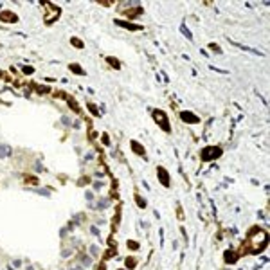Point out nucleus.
<instances>
[{"label":"nucleus","mask_w":270,"mask_h":270,"mask_svg":"<svg viewBox=\"0 0 270 270\" xmlns=\"http://www.w3.org/2000/svg\"><path fill=\"white\" fill-rule=\"evenodd\" d=\"M220 155H221V150H220V148H204V150H202V159H204V160L218 159Z\"/></svg>","instance_id":"nucleus-1"},{"label":"nucleus","mask_w":270,"mask_h":270,"mask_svg":"<svg viewBox=\"0 0 270 270\" xmlns=\"http://www.w3.org/2000/svg\"><path fill=\"white\" fill-rule=\"evenodd\" d=\"M155 119L162 123V128H164L166 131L169 130V124H168V119H166V115L162 114V112H160V110H155Z\"/></svg>","instance_id":"nucleus-2"},{"label":"nucleus","mask_w":270,"mask_h":270,"mask_svg":"<svg viewBox=\"0 0 270 270\" xmlns=\"http://www.w3.org/2000/svg\"><path fill=\"white\" fill-rule=\"evenodd\" d=\"M157 176H159L160 180H162V186H169V175L166 173V169L164 168H159V171H157Z\"/></svg>","instance_id":"nucleus-3"},{"label":"nucleus","mask_w":270,"mask_h":270,"mask_svg":"<svg viewBox=\"0 0 270 270\" xmlns=\"http://www.w3.org/2000/svg\"><path fill=\"white\" fill-rule=\"evenodd\" d=\"M9 155H11V148L7 144H0V157L4 159V157H9Z\"/></svg>","instance_id":"nucleus-4"},{"label":"nucleus","mask_w":270,"mask_h":270,"mask_svg":"<svg viewBox=\"0 0 270 270\" xmlns=\"http://www.w3.org/2000/svg\"><path fill=\"white\" fill-rule=\"evenodd\" d=\"M0 20H7V22H16V15H7V13H2V15H0Z\"/></svg>","instance_id":"nucleus-5"},{"label":"nucleus","mask_w":270,"mask_h":270,"mask_svg":"<svg viewBox=\"0 0 270 270\" xmlns=\"http://www.w3.org/2000/svg\"><path fill=\"white\" fill-rule=\"evenodd\" d=\"M182 119L184 121H189V123H198V117H195V115H191V114H182Z\"/></svg>","instance_id":"nucleus-6"},{"label":"nucleus","mask_w":270,"mask_h":270,"mask_svg":"<svg viewBox=\"0 0 270 270\" xmlns=\"http://www.w3.org/2000/svg\"><path fill=\"white\" fill-rule=\"evenodd\" d=\"M131 148H133V151H137L139 155H146V151H144V150H142V148H141L137 142H135V141H131Z\"/></svg>","instance_id":"nucleus-7"},{"label":"nucleus","mask_w":270,"mask_h":270,"mask_svg":"<svg viewBox=\"0 0 270 270\" xmlns=\"http://www.w3.org/2000/svg\"><path fill=\"white\" fill-rule=\"evenodd\" d=\"M70 70H74L76 74H81V76L85 74V70H81V67H79L78 63H72V65H70Z\"/></svg>","instance_id":"nucleus-8"},{"label":"nucleus","mask_w":270,"mask_h":270,"mask_svg":"<svg viewBox=\"0 0 270 270\" xmlns=\"http://www.w3.org/2000/svg\"><path fill=\"white\" fill-rule=\"evenodd\" d=\"M90 252H92L94 256H97V254H99V249H97L96 245H92V247H90Z\"/></svg>","instance_id":"nucleus-9"},{"label":"nucleus","mask_w":270,"mask_h":270,"mask_svg":"<svg viewBox=\"0 0 270 270\" xmlns=\"http://www.w3.org/2000/svg\"><path fill=\"white\" fill-rule=\"evenodd\" d=\"M72 43L76 45V47H83V43H81V41H78V38H72Z\"/></svg>","instance_id":"nucleus-10"},{"label":"nucleus","mask_w":270,"mask_h":270,"mask_svg":"<svg viewBox=\"0 0 270 270\" xmlns=\"http://www.w3.org/2000/svg\"><path fill=\"white\" fill-rule=\"evenodd\" d=\"M61 121H63V124H72V121H70V119H69V117H63V119H61Z\"/></svg>","instance_id":"nucleus-11"},{"label":"nucleus","mask_w":270,"mask_h":270,"mask_svg":"<svg viewBox=\"0 0 270 270\" xmlns=\"http://www.w3.org/2000/svg\"><path fill=\"white\" fill-rule=\"evenodd\" d=\"M101 187H103L101 182H94V189H101Z\"/></svg>","instance_id":"nucleus-12"},{"label":"nucleus","mask_w":270,"mask_h":270,"mask_svg":"<svg viewBox=\"0 0 270 270\" xmlns=\"http://www.w3.org/2000/svg\"><path fill=\"white\" fill-rule=\"evenodd\" d=\"M85 196H86V200H94V195H92V193H90V191H88V193H86Z\"/></svg>","instance_id":"nucleus-13"},{"label":"nucleus","mask_w":270,"mask_h":270,"mask_svg":"<svg viewBox=\"0 0 270 270\" xmlns=\"http://www.w3.org/2000/svg\"><path fill=\"white\" fill-rule=\"evenodd\" d=\"M24 72H27V74H31V72H33V67H25V69H24Z\"/></svg>","instance_id":"nucleus-14"},{"label":"nucleus","mask_w":270,"mask_h":270,"mask_svg":"<svg viewBox=\"0 0 270 270\" xmlns=\"http://www.w3.org/2000/svg\"><path fill=\"white\" fill-rule=\"evenodd\" d=\"M83 263H85V265H90V258H83Z\"/></svg>","instance_id":"nucleus-15"}]
</instances>
